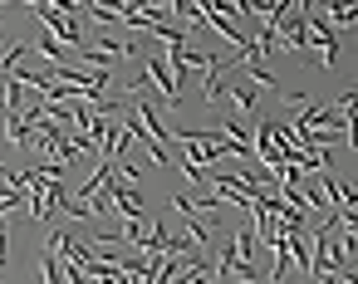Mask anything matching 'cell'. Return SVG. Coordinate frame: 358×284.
<instances>
[{
  "label": "cell",
  "mask_w": 358,
  "mask_h": 284,
  "mask_svg": "<svg viewBox=\"0 0 358 284\" xmlns=\"http://www.w3.org/2000/svg\"><path fill=\"white\" fill-rule=\"evenodd\" d=\"M221 94H226L236 108H245V113H255V103H260V98H255V89H245V84H221Z\"/></svg>",
  "instance_id": "cell-3"
},
{
  "label": "cell",
  "mask_w": 358,
  "mask_h": 284,
  "mask_svg": "<svg viewBox=\"0 0 358 284\" xmlns=\"http://www.w3.org/2000/svg\"><path fill=\"white\" fill-rule=\"evenodd\" d=\"M324 10H329L334 30H353V6H324Z\"/></svg>",
  "instance_id": "cell-4"
},
{
  "label": "cell",
  "mask_w": 358,
  "mask_h": 284,
  "mask_svg": "<svg viewBox=\"0 0 358 284\" xmlns=\"http://www.w3.org/2000/svg\"><path fill=\"white\" fill-rule=\"evenodd\" d=\"M133 45H118V40H94V45H79V59L84 64H108V59H128Z\"/></svg>",
  "instance_id": "cell-1"
},
{
  "label": "cell",
  "mask_w": 358,
  "mask_h": 284,
  "mask_svg": "<svg viewBox=\"0 0 358 284\" xmlns=\"http://www.w3.org/2000/svg\"><path fill=\"white\" fill-rule=\"evenodd\" d=\"M148 84H157V89L167 94V103H177V98H182V89H177V79H172V69H167V59H162V54H152V59H148Z\"/></svg>",
  "instance_id": "cell-2"
},
{
  "label": "cell",
  "mask_w": 358,
  "mask_h": 284,
  "mask_svg": "<svg viewBox=\"0 0 358 284\" xmlns=\"http://www.w3.org/2000/svg\"><path fill=\"white\" fill-rule=\"evenodd\" d=\"M245 69H250V79H255L260 89H280V79H275V74H270L265 64H250V59H245Z\"/></svg>",
  "instance_id": "cell-5"
}]
</instances>
